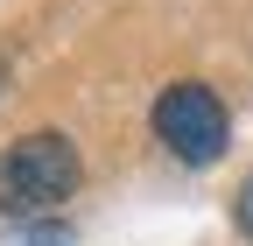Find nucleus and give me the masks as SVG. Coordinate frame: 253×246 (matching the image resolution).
I'll return each mask as SVG.
<instances>
[{
    "label": "nucleus",
    "mask_w": 253,
    "mask_h": 246,
    "mask_svg": "<svg viewBox=\"0 0 253 246\" xmlns=\"http://www.w3.org/2000/svg\"><path fill=\"white\" fill-rule=\"evenodd\" d=\"M78 176H84V162H78V148L63 134H28V141H14L7 155H0V211H7V218L56 211L78 190Z\"/></svg>",
    "instance_id": "1"
},
{
    "label": "nucleus",
    "mask_w": 253,
    "mask_h": 246,
    "mask_svg": "<svg viewBox=\"0 0 253 246\" xmlns=\"http://www.w3.org/2000/svg\"><path fill=\"white\" fill-rule=\"evenodd\" d=\"M155 141H162L176 162L204 169V162L225 155L232 120H225V106H218V91H211V84H169L162 99H155Z\"/></svg>",
    "instance_id": "2"
},
{
    "label": "nucleus",
    "mask_w": 253,
    "mask_h": 246,
    "mask_svg": "<svg viewBox=\"0 0 253 246\" xmlns=\"http://www.w3.org/2000/svg\"><path fill=\"white\" fill-rule=\"evenodd\" d=\"M232 218H239V232H246V239H253V176H246V183H239V197H232Z\"/></svg>",
    "instance_id": "3"
}]
</instances>
